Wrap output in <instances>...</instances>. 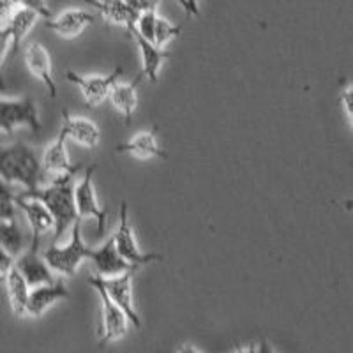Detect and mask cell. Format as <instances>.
Here are the masks:
<instances>
[{
    "instance_id": "28",
    "label": "cell",
    "mask_w": 353,
    "mask_h": 353,
    "mask_svg": "<svg viewBox=\"0 0 353 353\" xmlns=\"http://www.w3.org/2000/svg\"><path fill=\"white\" fill-rule=\"evenodd\" d=\"M9 48H12V37L9 28L4 25V27H0V90L6 88L4 77H2V64H4V59L8 55Z\"/></svg>"
},
{
    "instance_id": "3",
    "label": "cell",
    "mask_w": 353,
    "mask_h": 353,
    "mask_svg": "<svg viewBox=\"0 0 353 353\" xmlns=\"http://www.w3.org/2000/svg\"><path fill=\"white\" fill-rule=\"evenodd\" d=\"M80 219L72 225L71 239L65 245L52 244L44 251V260L53 269V272L61 274V276L72 277L78 272V267L83 260H88L90 256V248L85 245L80 232Z\"/></svg>"
},
{
    "instance_id": "2",
    "label": "cell",
    "mask_w": 353,
    "mask_h": 353,
    "mask_svg": "<svg viewBox=\"0 0 353 353\" xmlns=\"http://www.w3.org/2000/svg\"><path fill=\"white\" fill-rule=\"evenodd\" d=\"M44 168L36 150L17 141L0 147V179L8 184L23 185L25 191L41 188Z\"/></svg>"
},
{
    "instance_id": "33",
    "label": "cell",
    "mask_w": 353,
    "mask_h": 353,
    "mask_svg": "<svg viewBox=\"0 0 353 353\" xmlns=\"http://www.w3.org/2000/svg\"><path fill=\"white\" fill-rule=\"evenodd\" d=\"M256 352H258V353H274V350L270 348L269 343L265 341V339H261V341H260V346H258Z\"/></svg>"
},
{
    "instance_id": "30",
    "label": "cell",
    "mask_w": 353,
    "mask_h": 353,
    "mask_svg": "<svg viewBox=\"0 0 353 353\" xmlns=\"http://www.w3.org/2000/svg\"><path fill=\"white\" fill-rule=\"evenodd\" d=\"M14 261H17V258L12 256L8 249H4L0 245V279H4V277L8 276L9 270L14 267Z\"/></svg>"
},
{
    "instance_id": "16",
    "label": "cell",
    "mask_w": 353,
    "mask_h": 353,
    "mask_svg": "<svg viewBox=\"0 0 353 353\" xmlns=\"http://www.w3.org/2000/svg\"><path fill=\"white\" fill-rule=\"evenodd\" d=\"M129 34L132 36L134 43L138 44V50H140V55H141V62H143V69H141V74L145 78H149L152 83H156L157 77H159V69L163 65V62L168 61L172 53L166 52V50L159 48L156 43L152 41L145 39L140 32H138L137 28L131 27L128 30Z\"/></svg>"
},
{
    "instance_id": "4",
    "label": "cell",
    "mask_w": 353,
    "mask_h": 353,
    "mask_svg": "<svg viewBox=\"0 0 353 353\" xmlns=\"http://www.w3.org/2000/svg\"><path fill=\"white\" fill-rule=\"evenodd\" d=\"M88 285L94 286L101 299V330H99V346H105L112 341H119L121 337L125 336L129 327L128 314L122 311V307L115 304L106 293L105 286L101 283L99 276L88 277Z\"/></svg>"
},
{
    "instance_id": "18",
    "label": "cell",
    "mask_w": 353,
    "mask_h": 353,
    "mask_svg": "<svg viewBox=\"0 0 353 353\" xmlns=\"http://www.w3.org/2000/svg\"><path fill=\"white\" fill-rule=\"evenodd\" d=\"M85 2L96 8L106 21L113 25H122L125 28L134 27L138 17H140L128 4V0H85Z\"/></svg>"
},
{
    "instance_id": "12",
    "label": "cell",
    "mask_w": 353,
    "mask_h": 353,
    "mask_svg": "<svg viewBox=\"0 0 353 353\" xmlns=\"http://www.w3.org/2000/svg\"><path fill=\"white\" fill-rule=\"evenodd\" d=\"M69 292L65 288L64 279H55L53 283H46V285H39L30 288V295H28L27 304V316L39 318L43 316L55 302L68 299Z\"/></svg>"
},
{
    "instance_id": "24",
    "label": "cell",
    "mask_w": 353,
    "mask_h": 353,
    "mask_svg": "<svg viewBox=\"0 0 353 353\" xmlns=\"http://www.w3.org/2000/svg\"><path fill=\"white\" fill-rule=\"evenodd\" d=\"M0 245L17 258L23 253V233L17 219L0 221Z\"/></svg>"
},
{
    "instance_id": "25",
    "label": "cell",
    "mask_w": 353,
    "mask_h": 353,
    "mask_svg": "<svg viewBox=\"0 0 353 353\" xmlns=\"http://www.w3.org/2000/svg\"><path fill=\"white\" fill-rule=\"evenodd\" d=\"M17 196L12 184L0 179V221L17 219Z\"/></svg>"
},
{
    "instance_id": "9",
    "label": "cell",
    "mask_w": 353,
    "mask_h": 353,
    "mask_svg": "<svg viewBox=\"0 0 353 353\" xmlns=\"http://www.w3.org/2000/svg\"><path fill=\"white\" fill-rule=\"evenodd\" d=\"M17 205H18V209L25 214L28 225H30V232H32L30 249L39 251L41 237H43L44 233L48 232V230L55 228V219H53L48 207H46L41 200H37V198L25 196V194L20 193L17 196Z\"/></svg>"
},
{
    "instance_id": "35",
    "label": "cell",
    "mask_w": 353,
    "mask_h": 353,
    "mask_svg": "<svg viewBox=\"0 0 353 353\" xmlns=\"http://www.w3.org/2000/svg\"><path fill=\"white\" fill-rule=\"evenodd\" d=\"M237 353H258V352H256V348H254V346H249L248 350L239 348V350H237Z\"/></svg>"
},
{
    "instance_id": "7",
    "label": "cell",
    "mask_w": 353,
    "mask_h": 353,
    "mask_svg": "<svg viewBox=\"0 0 353 353\" xmlns=\"http://www.w3.org/2000/svg\"><path fill=\"white\" fill-rule=\"evenodd\" d=\"M124 69L119 65V68L113 69L108 74H94V77H83V74H78L74 71L65 72V78H68L71 83L78 85L81 88V94L85 97V103L87 106L94 108V106H99L101 103H105L106 97H110L112 94V88L119 83Z\"/></svg>"
},
{
    "instance_id": "31",
    "label": "cell",
    "mask_w": 353,
    "mask_h": 353,
    "mask_svg": "<svg viewBox=\"0 0 353 353\" xmlns=\"http://www.w3.org/2000/svg\"><path fill=\"white\" fill-rule=\"evenodd\" d=\"M341 105L348 115L350 113H353V85L346 88L345 92L341 94Z\"/></svg>"
},
{
    "instance_id": "17",
    "label": "cell",
    "mask_w": 353,
    "mask_h": 353,
    "mask_svg": "<svg viewBox=\"0 0 353 353\" xmlns=\"http://www.w3.org/2000/svg\"><path fill=\"white\" fill-rule=\"evenodd\" d=\"M62 117L64 122L61 131L65 132L68 140L77 141L87 149H96L101 141V129L97 128L96 122L85 117H71L65 110L62 112Z\"/></svg>"
},
{
    "instance_id": "1",
    "label": "cell",
    "mask_w": 353,
    "mask_h": 353,
    "mask_svg": "<svg viewBox=\"0 0 353 353\" xmlns=\"http://www.w3.org/2000/svg\"><path fill=\"white\" fill-rule=\"evenodd\" d=\"M77 172L72 173H62L53 179L50 185L44 188H37L34 191H25V196L37 198L43 201L48 210L52 212L53 219H55V228H53V244L61 241V237L65 233L69 226H72L80 219L77 209V201H74V179Z\"/></svg>"
},
{
    "instance_id": "23",
    "label": "cell",
    "mask_w": 353,
    "mask_h": 353,
    "mask_svg": "<svg viewBox=\"0 0 353 353\" xmlns=\"http://www.w3.org/2000/svg\"><path fill=\"white\" fill-rule=\"evenodd\" d=\"M39 18V14H37L36 11H32V9L21 8V6L14 8V11H12L11 17H9L8 23H6V27L9 28V32H11L12 37V52H18L23 37L27 36L28 30L34 27V23H36Z\"/></svg>"
},
{
    "instance_id": "15",
    "label": "cell",
    "mask_w": 353,
    "mask_h": 353,
    "mask_svg": "<svg viewBox=\"0 0 353 353\" xmlns=\"http://www.w3.org/2000/svg\"><path fill=\"white\" fill-rule=\"evenodd\" d=\"M96 21V14L83 11V9H68L57 18L46 20V27L64 39H77L88 25Z\"/></svg>"
},
{
    "instance_id": "14",
    "label": "cell",
    "mask_w": 353,
    "mask_h": 353,
    "mask_svg": "<svg viewBox=\"0 0 353 353\" xmlns=\"http://www.w3.org/2000/svg\"><path fill=\"white\" fill-rule=\"evenodd\" d=\"M25 64L34 77L44 83L50 96L57 97V83L53 78V65L50 52L41 43H30L25 48Z\"/></svg>"
},
{
    "instance_id": "29",
    "label": "cell",
    "mask_w": 353,
    "mask_h": 353,
    "mask_svg": "<svg viewBox=\"0 0 353 353\" xmlns=\"http://www.w3.org/2000/svg\"><path fill=\"white\" fill-rule=\"evenodd\" d=\"M17 6L32 9V11H36L41 18H46V20L52 18V11H50L44 0H17Z\"/></svg>"
},
{
    "instance_id": "13",
    "label": "cell",
    "mask_w": 353,
    "mask_h": 353,
    "mask_svg": "<svg viewBox=\"0 0 353 353\" xmlns=\"http://www.w3.org/2000/svg\"><path fill=\"white\" fill-rule=\"evenodd\" d=\"M14 267L21 272V276L27 279L30 288L39 285H46V283H53L57 279L53 269L46 263L44 256H41L39 251L28 248L27 251L17 256Z\"/></svg>"
},
{
    "instance_id": "20",
    "label": "cell",
    "mask_w": 353,
    "mask_h": 353,
    "mask_svg": "<svg viewBox=\"0 0 353 353\" xmlns=\"http://www.w3.org/2000/svg\"><path fill=\"white\" fill-rule=\"evenodd\" d=\"M141 78H145L143 74H138L131 83H119L112 88V94H110V99H112V105L115 106L117 112H121L124 115L125 124H131L132 115H134V110L138 106V85H140Z\"/></svg>"
},
{
    "instance_id": "36",
    "label": "cell",
    "mask_w": 353,
    "mask_h": 353,
    "mask_svg": "<svg viewBox=\"0 0 353 353\" xmlns=\"http://www.w3.org/2000/svg\"><path fill=\"white\" fill-rule=\"evenodd\" d=\"M176 2H179V4H181L182 8H184V11L188 12V8H189V6H188V0H176Z\"/></svg>"
},
{
    "instance_id": "32",
    "label": "cell",
    "mask_w": 353,
    "mask_h": 353,
    "mask_svg": "<svg viewBox=\"0 0 353 353\" xmlns=\"http://www.w3.org/2000/svg\"><path fill=\"white\" fill-rule=\"evenodd\" d=\"M188 14L191 17H200V6H198V0H188Z\"/></svg>"
},
{
    "instance_id": "21",
    "label": "cell",
    "mask_w": 353,
    "mask_h": 353,
    "mask_svg": "<svg viewBox=\"0 0 353 353\" xmlns=\"http://www.w3.org/2000/svg\"><path fill=\"white\" fill-rule=\"evenodd\" d=\"M6 290H8L9 304H11L12 313L17 316H27V304H28V295H30V285L27 283L20 270L17 267H12L4 277Z\"/></svg>"
},
{
    "instance_id": "8",
    "label": "cell",
    "mask_w": 353,
    "mask_h": 353,
    "mask_svg": "<svg viewBox=\"0 0 353 353\" xmlns=\"http://www.w3.org/2000/svg\"><path fill=\"white\" fill-rule=\"evenodd\" d=\"M115 248L119 251L122 258H124L128 263H131L132 267H141V265L152 263V261H159L161 254L156 253H141L140 248L137 244V239H134V232H132V226L129 223L128 216V203L122 201L121 205V221H119V228H117L115 235Z\"/></svg>"
},
{
    "instance_id": "37",
    "label": "cell",
    "mask_w": 353,
    "mask_h": 353,
    "mask_svg": "<svg viewBox=\"0 0 353 353\" xmlns=\"http://www.w3.org/2000/svg\"><path fill=\"white\" fill-rule=\"evenodd\" d=\"M350 124H352V128H353V113H350Z\"/></svg>"
},
{
    "instance_id": "27",
    "label": "cell",
    "mask_w": 353,
    "mask_h": 353,
    "mask_svg": "<svg viewBox=\"0 0 353 353\" xmlns=\"http://www.w3.org/2000/svg\"><path fill=\"white\" fill-rule=\"evenodd\" d=\"M157 14L156 9H150V11H143L138 17L137 20V25H134V28H137L138 32L141 34V36L145 37V39H149L154 43V37H156V23H157ZM129 30V28H128Z\"/></svg>"
},
{
    "instance_id": "6",
    "label": "cell",
    "mask_w": 353,
    "mask_h": 353,
    "mask_svg": "<svg viewBox=\"0 0 353 353\" xmlns=\"http://www.w3.org/2000/svg\"><path fill=\"white\" fill-rule=\"evenodd\" d=\"M96 165L88 166L85 170V175L80 179V182L74 185V201H77L80 219H83V217H94L97 223V233L105 235L108 210L103 209L99 200H97L96 188H94V173H96Z\"/></svg>"
},
{
    "instance_id": "34",
    "label": "cell",
    "mask_w": 353,
    "mask_h": 353,
    "mask_svg": "<svg viewBox=\"0 0 353 353\" xmlns=\"http://www.w3.org/2000/svg\"><path fill=\"white\" fill-rule=\"evenodd\" d=\"M179 353H201V352H198V350L193 348L191 345H185V346H182L181 352H179Z\"/></svg>"
},
{
    "instance_id": "26",
    "label": "cell",
    "mask_w": 353,
    "mask_h": 353,
    "mask_svg": "<svg viewBox=\"0 0 353 353\" xmlns=\"http://www.w3.org/2000/svg\"><path fill=\"white\" fill-rule=\"evenodd\" d=\"M181 32H182L181 25H173L172 21H168L166 18L157 17L156 37H154V43H156L159 48H165V44L168 43V41L181 36Z\"/></svg>"
},
{
    "instance_id": "22",
    "label": "cell",
    "mask_w": 353,
    "mask_h": 353,
    "mask_svg": "<svg viewBox=\"0 0 353 353\" xmlns=\"http://www.w3.org/2000/svg\"><path fill=\"white\" fill-rule=\"evenodd\" d=\"M117 152H128L132 156L141 157V159H149V157H166L168 154L163 149H159L156 140V128L152 131L138 132L137 137L131 138L129 141L117 145Z\"/></svg>"
},
{
    "instance_id": "11",
    "label": "cell",
    "mask_w": 353,
    "mask_h": 353,
    "mask_svg": "<svg viewBox=\"0 0 353 353\" xmlns=\"http://www.w3.org/2000/svg\"><path fill=\"white\" fill-rule=\"evenodd\" d=\"M88 260L92 261L94 267L97 270V276L101 277H115L121 276V274L128 272L131 269H137L132 267L131 263L124 260V258L119 254L115 248V239H108L103 245L96 249H90V256Z\"/></svg>"
},
{
    "instance_id": "5",
    "label": "cell",
    "mask_w": 353,
    "mask_h": 353,
    "mask_svg": "<svg viewBox=\"0 0 353 353\" xmlns=\"http://www.w3.org/2000/svg\"><path fill=\"white\" fill-rule=\"evenodd\" d=\"M30 128L32 131H41L39 115H37L36 103L30 97L21 99H2L0 97V131L11 137L14 129Z\"/></svg>"
},
{
    "instance_id": "19",
    "label": "cell",
    "mask_w": 353,
    "mask_h": 353,
    "mask_svg": "<svg viewBox=\"0 0 353 353\" xmlns=\"http://www.w3.org/2000/svg\"><path fill=\"white\" fill-rule=\"evenodd\" d=\"M65 141H68V137L65 132L61 131L57 140L50 145L48 149L44 150L43 157V168L44 173H57V175H62V173H72L78 172L81 168L80 165H72L71 159H69L68 149H65Z\"/></svg>"
},
{
    "instance_id": "10",
    "label": "cell",
    "mask_w": 353,
    "mask_h": 353,
    "mask_svg": "<svg viewBox=\"0 0 353 353\" xmlns=\"http://www.w3.org/2000/svg\"><path fill=\"white\" fill-rule=\"evenodd\" d=\"M137 269H131L128 272L121 274V276L115 277H101V283L105 286L106 293L110 295L113 302H115L119 307H122L125 314H128L129 321L132 325L140 329L141 321L140 316H138L137 309H134V302H132V276H134Z\"/></svg>"
}]
</instances>
